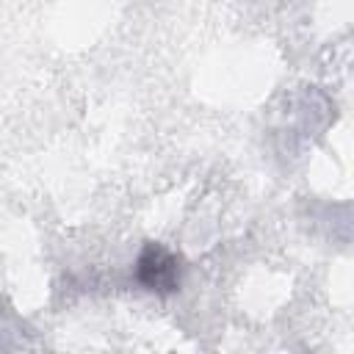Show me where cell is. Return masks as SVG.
<instances>
[{"mask_svg": "<svg viewBox=\"0 0 354 354\" xmlns=\"http://www.w3.org/2000/svg\"><path fill=\"white\" fill-rule=\"evenodd\" d=\"M138 277L152 290H171L177 285V260L160 246H147L138 260Z\"/></svg>", "mask_w": 354, "mask_h": 354, "instance_id": "cell-1", "label": "cell"}]
</instances>
